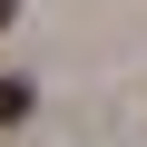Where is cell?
I'll use <instances>...</instances> for the list:
<instances>
[{
  "label": "cell",
  "mask_w": 147,
  "mask_h": 147,
  "mask_svg": "<svg viewBox=\"0 0 147 147\" xmlns=\"http://www.w3.org/2000/svg\"><path fill=\"white\" fill-rule=\"evenodd\" d=\"M30 118V79H0V127H20Z\"/></svg>",
  "instance_id": "6da1fadb"
},
{
  "label": "cell",
  "mask_w": 147,
  "mask_h": 147,
  "mask_svg": "<svg viewBox=\"0 0 147 147\" xmlns=\"http://www.w3.org/2000/svg\"><path fill=\"white\" fill-rule=\"evenodd\" d=\"M10 10H20V0H0V30H10Z\"/></svg>",
  "instance_id": "7a4b0ae2"
}]
</instances>
